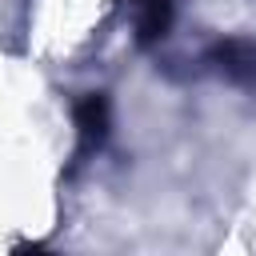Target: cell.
<instances>
[{
    "instance_id": "obj_1",
    "label": "cell",
    "mask_w": 256,
    "mask_h": 256,
    "mask_svg": "<svg viewBox=\"0 0 256 256\" xmlns=\"http://www.w3.org/2000/svg\"><path fill=\"white\" fill-rule=\"evenodd\" d=\"M208 64L236 88L256 92V40H220L208 52Z\"/></svg>"
},
{
    "instance_id": "obj_3",
    "label": "cell",
    "mask_w": 256,
    "mask_h": 256,
    "mask_svg": "<svg viewBox=\"0 0 256 256\" xmlns=\"http://www.w3.org/2000/svg\"><path fill=\"white\" fill-rule=\"evenodd\" d=\"M176 16V0H132V28L140 44H156L168 36Z\"/></svg>"
},
{
    "instance_id": "obj_2",
    "label": "cell",
    "mask_w": 256,
    "mask_h": 256,
    "mask_svg": "<svg viewBox=\"0 0 256 256\" xmlns=\"http://www.w3.org/2000/svg\"><path fill=\"white\" fill-rule=\"evenodd\" d=\"M76 136H80L84 152L104 144V136H108V96L104 92H84L76 100Z\"/></svg>"
}]
</instances>
